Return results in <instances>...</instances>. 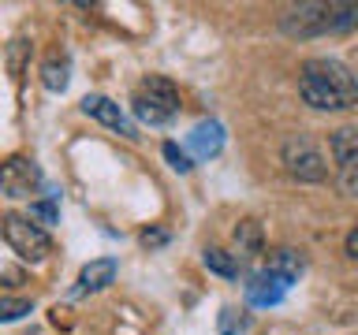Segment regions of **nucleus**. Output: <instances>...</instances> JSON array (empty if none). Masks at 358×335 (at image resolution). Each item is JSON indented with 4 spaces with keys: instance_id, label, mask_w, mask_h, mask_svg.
<instances>
[{
    "instance_id": "f257e3e1",
    "label": "nucleus",
    "mask_w": 358,
    "mask_h": 335,
    "mask_svg": "<svg viewBox=\"0 0 358 335\" xmlns=\"http://www.w3.org/2000/svg\"><path fill=\"white\" fill-rule=\"evenodd\" d=\"M299 94L310 108L321 112H343L358 105V75L340 60L317 56L299 67Z\"/></svg>"
},
{
    "instance_id": "f03ea898",
    "label": "nucleus",
    "mask_w": 358,
    "mask_h": 335,
    "mask_svg": "<svg viewBox=\"0 0 358 335\" xmlns=\"http://www.w3.org/2000/svg\"><path fill=\"white\" fill-rule=\"evenodd\" d=\"M358 27V4H324V0H313V4H299L287 8V15L280 19V30L295 41L306 38H324V34H347Z\"/></svg>"
},
{
    "instance_id": "7ed1b4c3",
    "label": "nucleus",
    "mask_w": 358,
    "mask_h": 335,
    "mask_svg": "<svg viewBox=\"0 0 358 335\" xmlns=\"http://www.w3.org/2000/svg\"><path fill=\"white\" fill-rule=\"evenodd\" d=\"M179 105H183V100H179L176 82H168V78H161V75L142 78V82L134 86V97H131V112L142 123H150V127L172 123L179 116Z\"/></svg>"
},
{
    "instance_id": "20e7f679",
    "label": "nucleus",
    "mask_w": 358,
    "mask_h": 335,
    "mask_svg": "<svg viewBox=\"0 0 358 335\" xmlns=\"http://www.w3.org/2000/svg\"><path fill=\"white\" fill-rule=\"evenodd\" d=\"M0 228H4V239L8 246L15 250L22 261H45V257L52 253V239L45 234L38 223H34L30 216H19V212H8L4 220H0Z\"/></svg>"
},
{
    "instance_id": "39448f33",
    "label": "nucleus",
    "mask_w": 358,
    "mask_h": 335,
    "mask_svg": "<svg viewBox=\"0 0 358 335\" xmlns=\"http://www.w3.org/2000/svg\"><path fill=\"white\" fill-rule=\"evenodd\" d=\"M280 161H284L287 175L299 179V183H321V179L329 175V164H324L321 149L306 138V134H291L284 142V149H280Z\"/></svg>"
},
{
    "instance_id": "423d86ee",
    "label": "nucleus",
    "mask_w": 358,
    "mask_h": 335,
    "mask_svg": "<svg viewBox=\"0 0 358 335\" xmlns=\"http://www.w3.org/2000/svg\"><path fill=\"white\" fill-rule=\"evenodd\" d=\"M329 149L336 161V179L347 194H358V127H340L329 134Z\"/></svg>"
},
{
    "instance_id": "0eeeda50",
    "label": "nucleus",
    "mask_w": 358,
    "mask_h": 335,
    "mask_svg": "<svg viewBox=\"0 0 358 335\" xmlns=\"http://www.w3.org/2000/svg\"><path fill=\"white\" fill-rule=\"evenodd\" d=\"M38 186H41V168L30 156L15 153L0 164V194L4 198H30Z\"/></svg>"
},
{
    "instance_id": "6e6552de",
    "label": "nucleus",
    "mask_w": 358,
    "mask_h": 335,
    "mask_svg": "<svg viewBox=\"0 0 358 335\" xmlns=\"http://www.w3.org/2000/svg\"><path fill=\"white\" fill-rule=\"evenodd\" d=\"M83 112L90 119L105 123V127H112L116 134H123V138H138V131H134V123L127 119V112H123L112 97H101V94H90L83 97Z\"/></svg>"
},
{
    "instance_id": "1a4fd4ad",
    "label": "nucleus",
    "mask_w": 358,
    "mask_h": 335,
    "mask_svg": "<svg viewBox=\"0 0 358 335\" xmlns=\"http://www.w3.org/2000/svg\"><path fill=\"white\" fill-rule=\"evenodd\" d=\"M287 279L284 276H276L273 268H262V272H254L250 276V283H246V302L257 309H268V306H280L287 295Z\"/></svg>"
},
{
    "instance_id": "9d476101",
    "label": "nucleus",
    "mask_w": 358,
    "mask_h": 335,
    "mask_svg": "<svg viewBox=\"0 0 358 335\" xmlns=\"http://www.w3.org/2000/svg\"><path fill=\"white\" fill-rule=\"evenodd\" d=\"M116 272H120L116 257H97V261H90L83 272H78V283H75L71 295H75V298L97 295V290H105L108 283H116Z\"/></svg>"
},
{
    "instance_id": "9b49d317",
    "label": "nucleus",
    "mask_w": 358,
    "mask_h": 335,
    "mask_svg": "<svg viewBox=\"0 0 358 335\" xmlns=\"http://www.w3.org/2000/svg\"><path fill=\"white\" fill-rule=\"evenodd\" d=\"M224 149V127L217 119H201L194 131L187 134V156H198V161H209Z\"/></svg>"
},
{
    "instance_id": "f8f14e48",
    "label": "nucleus",
    "mask_w": 358,
    "mask_h": 335,
    "mask_svg": "<svg viewBox=\"0 0 358 335\" xmlns=\"http://www.w3.org/2000/svg\"><path fill=\"white\" fill-rule=\"evenodd\" d=\"M201 261H206L209 272H217L224 279H239V257L228 253V250H220V246H209V250L201 253Z\"/></svg>"
},
{
    "instance_id": "ddd939ff",
    "label": "nucleus",
    "mask_w": 358,
    "mask_h": 335,
    "mask_svg": "<svg viewBox=\"0 0 358 335\" xmlns=\"http://www.w3.org/2000/svg\"><path fill=\"white\" fill-rule=\"evenodd\" d=\"M265 268H273L276 276H284L287 283H295V279L302 276V257H299L295 250H287V246H284V250H273V257H268V265H265Z\"/></svg>"
},
{
    "instance_id": "4468645a",
    "label": "nucleus",
    "mask_w": 358,
    "mask_h": 335,
    "mask_svg": "<svg viewBox=\"0 0 358 335\" xmlns=\"http://www.w3.org/2000/svg\"><path fill=\"white\" fill-rule=\"evenodd\" d=\"M67 78H71V64H67V56H52V60H45V67H41V82H45V89H64L67 86Z\"/></svg>"
},
{
    "instance_id": "2eb2a0df",
    "label": "nucleus",
    "mask_w": 358,
    "mask_h": 335,
    "mask_svg": "<svg viewBox=\"0 0 358 335\" xmlns=\"http://www.w3.org/2000/svg\"><path fill=\"white\" fill-rule=\"evenodd\" d=\"M217 324H220V335H246L250 332V317H246L243 309H231V306L220 309Z\"/></svg>"
},
{
    "instance_id": "dca6fc26",
    "label": "nucleus",
    "mask_w": 358,
    "mask_h": 335,
    "mask_svg": "<svg viewBox=\"0 0 358 335\" xmlns=\"http://www.w3.org/2000/svg\"><path fill=\"white\" fill-rule=\"evenodd\" d=\"M27 313H34V302L30 298H15V295H0V324H11V320H22Z\"/></svg>"
},
{
    "instance_id": "f3484780",
    "label": "nucleus",
    "mask_w": 358,
    "mask_h": 335,
    "mask_svg": "<svg viewBox=\"0 0 358 335\" xmlns=\"http://www.w3.org/2000/svg\"><path fill=\"white\" fill-rule=\"evenodd\" d=\"M235 242H239L243 253H262V228H257L254 220H243L239 228H235Z\"/></svg>"
},
{
    "instance_id": "a211bd4d",
    "label": "nucleus",
    "mask_w": 358,
    "mask_h": 335,
    "mask_svg": "<svg viewBox=\"0 0 358 335\" xmlns=\"http://www.w3.org/2000/svg\"><path fill=\"white\" fill-rule=\"evenodd\" d=\"M161 153H164V161L172 164L176 172H183V175L190 172V168H194V161H190V156H187V149H179L176 142H164V149H161Z\"/></svg>"
},
{
    "instance_id": "6ab92c4d",
    "label": "nucleus",
    "mask_w": 358,
    "mask_h": 335,
    "mask_svg": "<svg viewBox=\"0 0 358 335\" xmlns=\"http://www.w3.org/2000/svg\"><path fill=\"white\" fill-rule=\"evenodd\" d=\"M30 220L56 223V205H52V201H34V205H30Z\"/></svg>"
},
{
    "instance_id": "aec40b11",
    "label": "nucleus",
    "mask_w": 358,
    "mask_h": 335,
    "mask_svg": "<svg viewBox=\"0 0 358 335\" xmlns=\"http://www.w3.org/2000/svg\"><path fill=\"white\" fill-rule=\"evenodd\" d=\"M30 52V45L27 41H11V56H8V67H11V75H19L22 71V56Z\"/></svg>"
},
{
    "instance_id": "412c9836",
    "label": "nucleus",
    "mask_w": 358,
    "mask_h": 335,
    "mask_svg": "<svg viewBox=\"0 0 358 335\" xmlns=\"http://www.w3.org/2000/svg\"><path fill=\"white\" fill-rule=\"evenodd\" d=\"M164 242H168V231H164V228L142 231V246H145V250H153V246H164Z\"/></svg>"
},
{
    "instance_id": "4be33fe9",
    "label": "nucleus",
    "mask_w": 358,
    "mask_h": 335,
    "mask_svg": "<svg viewBox=\"0 0 358 335\" xmlns=\"http://www.w3.org/2000/svg\"><path fill=\"white\" fill-rule=\"evenodd\" d=\"M347 257H351V261H358V223L351 228V234H347Z\"/></svg>"
}]
</instances>
